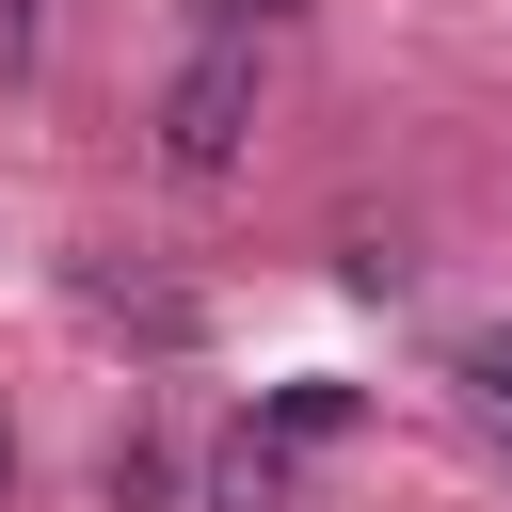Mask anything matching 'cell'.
Masks as SVG:
<instances>
[{
  "mask_svg": "<svg viewBox=\"0 0 512 512\" xmlns=\"http://www.w3.org/2000/svg\"><path fill=\"white\" fill-rule=\"evenodd\" d=\"M240 144H256V48H192L176 96H160V160L176 176H224Z\"/></svg>",
  "mask_w": 512,
  "mask_h": 512,
  "instance_id": "obj_1",
  "label": "cell"
},
{
  "mask_svg": "<svg viewBox=\"0 0 512 512\" xmlns=\"http://www.w3.org/2000/svg\"><path fill=\"white\" fill-rule=\"evenodd\" d=\"M96 496H112V512H176V496H192L176 432H144V416H128V432H112V464H96Z\"/></svg>",
  "mask_w": 512,
  "mask_h": 512,
  "instance_id": "obj_2",
  "label": "cell"
},
{
  "mask_svg": "<svg viewBox=\"0 0 512 512\" xmlns=\"http://www.w3.org/2000/svg\"><path fill=\"white\" fill-rule=\"evenodd\" d=\"M208 496H224V512H288V432H272V416H256V432H224Z\"/></svg>",
  "mask_w": 512,
  "mask_h": 512,
  "instance_id": "obj_3",
  "label": "cell"
},
{
  "mask_svg": "<svg viewBox=\"0 0 512 512\" xmlns=\"http://www.w3.org/2000/svg\"><path fill=\"white\" fill-rule=\"evenodd\" d=\"M288 16H304V0H192V32H208V48H256V32H288Z\"/></svg>",
  "mask_w": 512,
  "mask_h": 512,
  "instance_id": "obj_4",
  "label": "cell"
},
{
  "mask_svg": "<svg viewBox=\"0 0 512 512\" xmlns=\"http://www.w3.org/2000/svg\"><path fill=\"white\" fill-rule=\"evenodd\" d=\"M464 400H480V432L512 448V336H496V352H464Z\"/></svg>",
  "mask_w": 512,
  "mask_h": 512,
  "instance_id": "obj_5",
  "label": "cell"
},
{
  "mask_svg": "<svg viewBox=\"0 0 512 512\" xmlns=\"http://www.w3.org/2000/svg\"><path fill=\"white\" fill-rule=\"evenodd\" d=\"M48 64V0H0V80H32Z\"/></svg>",
  "mask_w": 512,
  "mask_h": 512,
  "instance_id": "obj_6",
  "label": "cell"
},
{
  "mask_svg": "<svg viewBox=\"0 0 512 512\" xmlns=\"http://www.w3.org/2000/svg\"><path fill=\"white\" fill-rule=\"evenodd\" d=\"M0 480H16V432H0Z\"/></svg>",
  "mask_w": 512,
  "mask_h": 512,
  "instance_id": "obj_7",
  "label": "cell"
}]
</instances>
